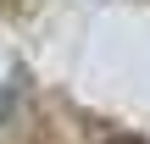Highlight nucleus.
<instances>
[{"mask_svg": "<svg viewBox=\"0 0 150 144\" xmlns=\"http://www.w3.org/2000/svg\"><path fill=\"white\" fill-rule=\"evenodd\" d=\"M100 144H150V139H100Z\"/></svg>", "mask_w": 150, "mask_h": 144, "instance_id": "obj_1", "label": "nucleus"}]
</instances>
